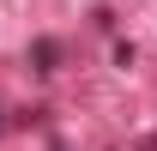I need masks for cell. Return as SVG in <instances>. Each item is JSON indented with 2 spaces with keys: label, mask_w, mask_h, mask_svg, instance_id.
<instances>
[{
  "label": "cell",
  "mask_w": 157,
  "mask_h": 151,
  "mask_svg": "<svg viewBox=\"0 0 157 151\" xmlns=\"http://www.w3.org/2000/svg\"><path fill=\"white\" fill-rule=\"evenodd\" d=\"M30 60H36V73H55V67H60V42L55 37H36V42H30Z\"/></svg>",
  "instance_id": "6da1fadb"
}]
</instances>
